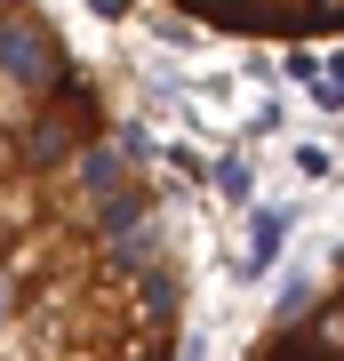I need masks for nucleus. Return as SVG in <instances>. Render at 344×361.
Listing matches in <instances>:
<instances>
[{"instance_id": "2", "label": "nucleus", "mask_w": 344, "mask_h": 361, "mask_svg": "<svg viewBox=\"0 0 344 361\" xmlns=\"http://www.w3.org/2000/svg\"><path fill=\"white\" fill-rule=\"evenodd\" d=\"M160 8L192 16L208 32H241V40H336L344 32V0H160Z\"/></svg>"}, {"instance_id": "1", "label": "nucleus", "mask_w": 344, "mask_h": 361, "mask_svg": "<svg viewBox=\"0 0 344 361\" xmlns=\"http://www.w3.org/2000/svg\"><path fill=\"white\" fill-rule=\"evenodd\" d=\"M184 281L144 153L40 0H0V361H177Z\"/></svg>"}, {"instance_id": "3", "label": "nucleus", "mask_w": 344, "mask_h": 361, "mask_svg": "<svg viewBox=\"0 0 344 361\" xmlns=\"http://www.w3.org/2000/svg\"><path fill=\"white\" fill-rule=\"evenodd\" d=\"M248 361H344V265L256 337Z\"/></svg>"}]
</instances>
